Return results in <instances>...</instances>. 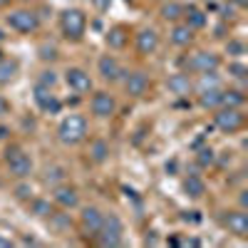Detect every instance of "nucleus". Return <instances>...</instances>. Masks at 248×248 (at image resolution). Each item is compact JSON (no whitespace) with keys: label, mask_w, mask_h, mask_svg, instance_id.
Returning a JSON list of instances; mask_svg holds the SVG:
<instances>
[{"label":"nucleus","mask_w":248,"mask_h":248,"mask_svg":"<svg viewBox=\"0 0 248 248\" xmlns=\"http://www.w3.org/2000/svg\"><path fill=\"white\" fill-rule=\"evenodd\" d=\"M229 72L236 77V79H246V65H241V62H231V65H229Z\"/></svg>","instance_id":"obj_35"},{"label":"nucleus","mask_w":248,"mask_h":248,"mask_svg":"<svg viewBox=\"0 0 248 248\" xmlns=\"http://www.w3.org/2000/svg\"><path fill=\"white\" fill-rule=\"evenodd\" d=\"M60 28H62V35L67 40H79L85 35V28H87V15L77 8H70L60 15Z\"/></svg>","instance_id":"obj_3"},{"label":"nucleus","mask_w":248,"mask_h":248,"mask_svg":"<svg viewBox=\"0 0 248 248\" xmlns=\"http://www.w3.org/2000/svg\"><path fill=\"white\" fill-rule=\"evenodd\" d=\"M159 47V35L154 28H141L137 32V52L139 55H152Z\"/></svg>","instance_id":"obj_15"},{"label":"nucleus","mask_w":248,"mask_h":248,"mask_svg":"<svg viewBox=\"0 0 248 248\" xmlns=\"http://www.w3.org/2000/svg\"><path fill=\"white\" fill-rule=\"evenodd\" d=\"M15 196L23 199V201H28V199H32V189H30L28 184H20V186H15Z\"/></svg>","instance_id":"obj_36"},{"label":"nucleus","mask_w":248,"mask_h":248,"mask_svg":"<svg viewBox=\"0 0 248 248\" xmlns=\"http://www.w3.org/2000/svg\"><path fill=\"white\" fill-rule=\"evenodd\" d=\"M226 52L233 55V57H238V55L246 52V45L241 43V40H229V43H226Z\"/></svg>","instance_id":"obj_34"},{"label":"nucleus","mask_w":248,"mask_h":248,"mask_svg":"<svg viewBox=\"0 0 248 248\" xmlns=\"http://www.w3.org/2000/svg\"><path fill=\"white\" fill-rule=\"evenodd\" d=\"M90 159L97 161V164H105L109 159V144L105 139H94L90 144Z\"/></svg>","instance_id":"obj_22"},{"label":"nucleus","mask_w":248,"mask_h":248,"mask_svg":"<svg viewBox=\"0 0 248 248\" xmlns=\"http://www.w3.org/2000/svg\"><path fill=\"white\" fill-rule=\"evenodd\" d=\"M233 3H236V5H241V8H243V5H246V0H233Z\"/></svg>","instance_id":"obj_43"},{"label":"nucleus","mask_w":248,"mask_h":248,"mask_svg":"<svg viewBox=\"0 0 248 248\" xmlns=\"http://www.w3.org/2000/svg\"><path fill=\"white\" fill-rule=\"evenodd\" d=\"M15 75H17V62L15 60H0V85H10Z\"/></svg>","instance_id":"obj_28"},{"label":"nucleus","mask_w":248,"mask_h":248,"mask_svg":"<svg viewBox=\"0 0 248 248\" xmlns=\"http://www.w3.org/2000/svg\"><path fill=\"white\" fill-rule=\"evenodd\" d=\"M87 119L82 117V114H67L65 119L60 122V127H57V137L62 144H67V147H75V144H82L87 139Z\"/></svg>","instance_id":"obj_1"},{"label":"nucleus","mask_w":248,"mask_h":248,"mask_svg":"<svg viewBox=\"0 0 248 248\" xmlns=\"http://www.w3.org/2000/svg\"><path fill=\"white\" fill-rule=\"evenodd\" d=\"M47 221H50V229L55 231V233H60V236H65V233H70V229H72V221H70V216L67 214H50L47 216Z\"/></svg>","instance_id":"obj_21"},{"label":"nucleus","mask_w":248,"mask_h":248,"mask_svg":"<svg viewBox=\"0 0 248 248\" xmlns=\"http://www.w3.org/2000/svg\"><path fill=\"white\" fill-rule=\"evenodd\" d=\"M90 109L97 119H109L117 112V99L109 92H94L90 99Z\"/></svg>","instance_id":"obj_9"},{"label":"nucleus","mask_w":248,"mask_h":248,"mask_svg":"<svg viewBox=\"0 0 248 248\" xmlns=\"http://www.w3.org/2000/svg\"><path fill=\"white\" fill-rule=\"evenodd\" d=\"M246 105V94L241 90H223V107H243Z\"/></svg>","instance_id":"obj_30"},{"label":"nucleus","mask_w":248,"mask_h":248,"mask_svg":"<svg viewBox=\"0 0 248 248\" xmlns=\"http://www.w3.org/2000/svg\"><path fill=\"white\" fill-rule=\"evenodd\" d=\"M40 60H45V62H52V60H57V47L55 45H40Z\"/></svg>","instance_id":"obj_33"},{"label":"nucleus","mask_w":248,"mask_h":248,"mask_svg":"<svg viewBox=\"0 0 248 248\" xmlns=\"http://www.w3.org/2000/svg\"><path fill=\"white\" fill-rule=\"evenodd\" d=\"M37 85H45V87H55L57 85V72L55 70H43L37 77Z\"/></svg>","instance_id":"obj_31"},{"label":"nucleus","mask_w":248,"mask_h":248,"mask_svg":"<svg viewBox=\"0 0 248 248\" xmlns=\"http://www.w3.org/2000/svg\"><path fill=\"white\" fill-rule=\"evenodd\" d=\"M30 214H35V216H40V218H47V216L52 214L50 199H32V201H30Z\"/></svg>","instance_id":"obj_29"},{"label":"nucleus","mask_w":248,"mask_h":248,"mask_svg":"<svg viewBox=\"0 0 248 248\" xmlns=\"http://www.w3.org/2000/svg\"><path fill=\"white\" fill-rule=\"evenodd\" d=\"M203 3H214V0H203Z\"/></svg>","instance_id":"obj_45"},{"label":"nucleus","mask_w":248,"mask_h":248,"mask_svg":"<svg viewBox=\"0 0 248 248\" xmlns=\"http://www.w3.org/2000/svg\"><path fill=\"white\" fill-rule=\"evenodd\" d=\"M184 15H186V25H189L191 30H201V28L206 25V13L196 10L194 5L184 8Z\"/></svg>","instance_id":"obj_25"},{"label":"nucleus","mask_w":248,"mask_h":248,"mask_svg":"<svg viewBox=\"0 0 248 248\" xmlns=\"http://www.w3.org/2000/svg\"><path fill=\"white\" fill-rule=\"evenodd\" d=\"M216 87H221V77L216 75V70H211V72H201V75H199V82H196V90H199V92L216 90Z\"/></svg>","instance_id":"obj_24"},{"label":"nucleus","mask_w":248,"mask_h":248,"mask_svg":"<svg viewBox=\"0 0 248 248\" xmlns=\"http://www.w3.org/2000/svg\"><path fill=\"white\" fill-rule=\"evenodd\" d=\"M127 40H129V35H127V30H124V28H112L107 32V45L112 50H122L124 45H127Z\"/></svg>","instance_id":"obj_26"},{"label":"nucleus","mask_w":248,"mask_h":248,"mask_svg":"<svg viewBox=\"0 0 248 248\" xmlns=\"http://www.w3.org/2000/svg\"><path fill=\"white\" fill-rule=\"evenodd\" d=\"M246 203H248V199H246V191H241V206L246 209Z\"/></svg>","instance_id":"obj_41"},{"label":"nucleus","mask_w":248,"mask_h":248,"mask_svg":"<svg viewBox=\"0 0 248 248\" xmlns=\"http://www.w3.org/2000/svg\"><path fill=\"white\" fill-rule=\"evenodd\" d=\"M65 179H67V171H65V167H60V164H55V167H47V169H45V184H47V186L65 184Z\"/></svg>","instance_id":"obj_27"},{"label":"nucleus","mask_w":248,"mask_h":248,"mask_svg":"<svg viewBox=\"0 0 248 248\" xmlns=\"http://www.w3.org/2000/svg\"><path fill=\"white\" fill-rule=\"evenodd\" d=\"M214 122H216V127L221 132L233 134L246 124V117H243V112L238 107H218L216 114H214Z\"/></svg>","instance_id":"obj_6"},{"label":"nucleus","mask_w":248,"mask_h":248,"mask_svg":"<svg viewBox=\"0 0 248 248\" xmlns=\"http://www.w3.org/2000/svg\"><path fill=\"white\" fill-rule=\"evenodd\" d=\"M214 161H216V152L211 147H206V149L199 152V164H201V167H211Z\"/></svg>","instance_id":"obj_32"},{"label":"nucleus","mask_w":248,"mask_h":248,"mask_svg":"<svg viewBox=\"0 0 248 248\" xmlns=\"http://www.w3.org/2000/svg\"><path fill=\"white\" fill-rule=\"evenodd\" d=\"M159 15L167 20V23H176L179 17H184V5L176 3V0H169V3H164V5H161Z\"/></svg>","instance_id":"obj_23"},{"label":"nucleus","mask_w":248,"mask_h":248,"mask_svg":"<svg viewBox=\"0 0 248 248\" xmlns=\"http://www.w3.org/2000/svg\"><path fill=\"white\" fill-rule=\"evenodd\" d=\"M167 87H169L171 94H176V97H186V94L194 90V82H191L189 72H176V75H171V77L167 79Z\"/></svg>","instance_id":"obj_17"},{"label":"nucleus","mask_w":248,"mask_h":248,"mask_svg":"<svg viewBox=\"0 0 248 248\" xmlns=\"http://www.w3.org/2000/svg\"><path fill=\"white\" fill-rule=\"evenodd\" d=\"M5 23H8V28L15 30V32L30 35V32H35V30L40 28V17H37V13H32V10L20 8V10H13V13L5 17Z\"/></svg>","instance_id":"obj_5"},{"label":"nucleus","mask_w":248,"mask_h":248,"mask_svg":"<svg viewBox=\"0 0 248 248\" xmlns=\"http://www.w3.org/2000/svg\"><path fill=\"white\" fill-rule=\"evenodd\" d=\"M5 164H8V169L13 176L17 179H28L32 174V159L28 152H23L20 147H10L5 152Z\"/></svg>","instance_id":"obj_4"},{"label":"nucleus","mask_w":248,"mask_h":248,"mask_svg":"<svg viewBox=\"0 0 248 248\" xmlns=\"http://www.w3.org/2000/svg\"><path fill=\"white\" fill-rule=\"evenodd\" d=\"M52 201L60 206V209H77L79 206V194L75 186H67V184H57L52 186Z\"/></svg>","instance_id":"obj_12"},{"label":"nucleus","mask_w":248,"mask_h":248,"mask_svg":"<svg viewBox=\"0 0 248 248\" xmlns=\"http://www.w3.org/2000/svg\"><path fill=\"white\" fill-rule=\"evenodd\" d=\"M122 241H124L122 218L117 214H105V218H102V229L97 233V243L105 246V248H117V246H122Z\"/></svg>","instance_id":"obj_2"},{"label":"nucleus","mask_w":248,"mask_h":248,"mask_svg":"<svg viewBox=\"0 0 248 248\" xmlns=\"http://www.w3.org/2000/svg\"><path fill=\"white\" fill-rule=\"evenodd\" d=\"M8 3H10V0H0V8H5Z\"/></svg>","instance_id":"obj_44"},{"label":"nucleus","mask_w":248,"mask_h":248,"mask_svg":"<svg viewBox=\"0 0 248 248\" xmlns=\"http://www.w3.org/2000/svg\"><path fill=\"white\" fill-rule=\"evenodd\" d=\"M226 229H229L233 236H238V238L248 236V214L243 209L226 214Z\"/></svg>","instance_id":"obj_16"},{"label":"nucleus","mask_w":248,"mask_h":248,"mask_svg":"<svg viewBox=\"0 0 248 248\" xmlns=\"http://www.w3.org/2000/svg\"><path fill=\"white\" fill-rule=\"evenodd\" d=\"M65 85L75 92V94H90L92 92V77L87 70L82 67H67L65 72Z\"/></svg>","instance_id":"obj_8"},{"label":"nucleus","mask_w":248,"mask_h":248,"mask_svg":"<svg viewBox=\"0 0 248 248\" xmlns=\"http://www.w3.org/2000/svg\"><path fill=\"white\" fill-rule=\"evenodd\" d=\"M223 32H226V28H223V25H218V28H216V37H223Z\"/></svg>","instance_id":"obj_40"},{"label":"nucleus","mask_w":248,"mask_h":248,"mask_svg":"<svg viewBox=\"0 0 248 248\" xmlns=\"http://www.w3.org/2000/svg\"><path fill=\"white\" fill-rule=\"evenodd\" d=\"M35 105L47 114H60L62 109V102L52 94V87H45V85H35Z\"/></svg>","instance_id":"obj_13"},{"label":"nucleus","mask_w":248,"mask_h":248,"mask_svg":"<svg viewBox=\"0 0 248 248\" xmlns=\"http://www.w3.org/2000/svg\"><path fill=\"white\" fill-rule=\"evenodd\" d=\"M169 40H171V45H176V47H186V45H191V40H194V30L186 23H176L169 30Z\"/></svg>","instance_id":"obj_18"},{"label":"nucleus","mask_w":248,"mask_h":248,"mask_svg":"<svg viewBox=\"0 0 248 248\" xmlns=\"http://www.w3.org/2000/svg\"><path fill=\"white\" fill-rule=\"evenodd\" d=\"M221 13H223L221 17H231V15H233V8H231V5H223V8H221Z\"/></svg>","instance_id":"obj_38"},{"label":"nucleus","mask_w":248,"mask_h":248,"mask_svg":"<svg viewBox=\"0 0 248 248\" xmlns=\"http://www.w3.org/2000/svg\"><path fill=\"white\" fill-rule=\"evenodd\" d=\"M8 137V127H0V139H5Z\"/></svg>","instance_id":"obj_42"},{"label":"nucleus","mask_w":248,"mask_h":248,"mask_svg":"<svg viewBox=\"0 0 248 248\" xmlns=\"http://www.w3.org/2000/svg\"><path fill=\"white\" fill-rule=\"evenodd\" d=\"M199 105L203 109H218V107H223V90L216 87V90L199 92Z\"/></svg>","instance_id":"obj_20"},{"label":"nucleus","mask_w":248,"mask_h":248,"mask_svg":"<svg viewBox=\"0 0 248 248\" xmlns=\"http://www.w3.org/2000/svg\"><path fill=\"white\" fill-rule=\"evenodd\" d=\"M218 65H221V57H218L216 52H206V50H201V52L191 55V60L186 62L189 72H196V75H201V72H211V70H218Z\"/></svg>","instance_id":"obj_10"},{"label":"nucleus","mask_w":248,"mask_h":248,"mask_svg":"<svg viewBox=\"0 0 248 248\" xmlns=\"http://www.w3.org/2000/svg\"><path fill=\"white\" fill-rule=\"evenodd\" d=\"M184 194L189 199H201L206 194V181L199 174H189L184 179Z\"/></svg>","instance_id":"obj_19"},{"label":"nucleus","mask_w":248,"mask_h":248,"mask_svg":"<svg viewBox=\"0 0 248 248\" xmlns=\"http://www.w3.org/2000/svg\"><path fill=\"white\" fill-rule=\"evenodd\" d=\"M10 112V102L3 97V94H0V117H3V114H8Z\"/></svg>","instance_id":"obj_37"},{"label":"nucleus","mask_w":248,"mask_h":248,"mask_svg":"<svg viewBox=\"0 0 248 248\" xmlns=\"http://www.w3.org/2000/svg\"><path fill=\"white\" fill-rule=\"evenodd\" d=\"M97 70H99V75H102V79H105V82H119V79H124V70H122V65L117 62V57H112V55H102L99 62H97Z\"/></svg>","instance_id":"obj_14"},{"label":"nucleus","mask_w":248,"mask_h":248,"mask_svg":"<svg viewBox=\"0 0 248 248\" xmlns=\"http://www.w3.org/2000/svg\"><path fill=\"white\" fill-rule=\"evenodd\" d=\"M102 218H105V214H102L97 206H85L79 214V229L82 233H85V238H97L99 229H102Z\"/></svg>","instance_id":"obj_7"},{"label":"nucleus","mask_w":248,"mask_h":248,"mask_svg":"<svg viewBox=\"0 0 248 248\" xmlns=\"http://www.w3.org/2000/svg\"><path fill=\"white\" fill-rule=\"evenodd\" d=\"M124 92L129 97H144L149 92V75L144 70H134L129 75H124Z\"/></svg>","instance_id":"obj_11"},{"label":"nucleus","mask_w":248,"mask_h":248,"mask_svg":"<svg viewBox=\"0 0 248 248\" xmlns=\"http://www.w3.org/2000/svg\"><path fill=\"white\" fill-rule=\"evenodd\" d=\"M10 246H13V243H10L8 238H0V248H10Z\"/></svg>","instance_id":"obj_39"}]
</instances>
